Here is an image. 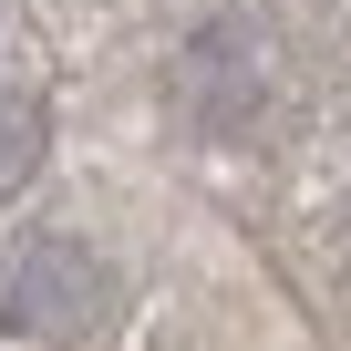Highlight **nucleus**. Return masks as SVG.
<instances>
[{
  "label": "nucleus",
  "instance_id": "obj_1",
  "mask_svg": "<svg viewBox=\"0 0 351 351\" xmlns=\"http://www.w3.org/2000/svg\"><path fill=\"white\" fill-rule=\"evenodd\" d=\"M114 310H124V269L83 228H21V238H0V330H11V341L73 351Z\"/></svg>",
  "mask_w": 351,
  "mask_h": 351
},
{
  "label": "nucleus",
  "instance_id": "obj_2",
  "mask_svg": "<svg viewBox=\"0 0 351 351\" xmlns=\"http://www.w3.org/2000/svg\"><path fill=\"white\" fill-rule=\"evenodd\" d=\"M289 104V62L269 42V21H207L176 52V114H186L207 145H248L269 114Z\"/></svg>",
  "mask_w": 351,
  "mask_h": 351
},
{
  "label": "nucleus",
  "instance_id": "obj_3",
  "mask_svg": "<svg viewBox=\"0 0 351 351\" xmlns=\"http://www.w3.org/2000/svg\"><path fill=\"white\" fill-rule=\"evenodd\" d=\"M42 155H52V114H42L32 93L0 83V207H11L32 176H42Z\"/></svg>",
  "mask_w": 351,
  "mask_h": 351
}]
</instances>
